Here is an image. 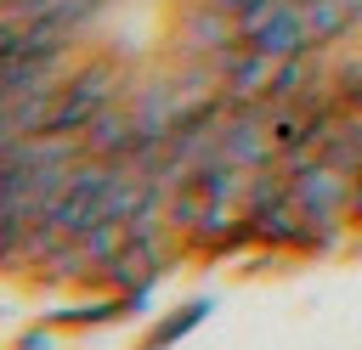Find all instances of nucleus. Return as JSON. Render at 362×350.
Segmentation results:
<instances>
[{
    "label": "nucleus",
    "mask_w": 362,
    "mask_h": 350,
    "mask_svg": "<svg viewBox=\"0 0 362 350\" xmlns=\"http://www.w3.org/2000/svg\"><path fill=\"white\" fill-rule=\"evenodd\" d=\"M113 68L107 62H85V68H74L62 85H57V102H51V119H45V130L51 135H68V130H85L107 102H113Z\"/></svg>",
    "instance_id": "1"
},
{
    "label": "nucleus",
    "mask_w": 362,
    "mask_h": 350,
    "mask_svg": "<svg viewBox=\"0 0 362 350\" xmlns=\"http://www.w3.org/2000/svg\"><path fill=\"white\" fill-rule=\"evenodd\" d=\"M243 45H255V51L272 56V62H288V56H311V51H317L311 23H305V6H294V0H277V6L266 11V23H255V28L243 34Z\"/></svg>",
    "instance_id": "2"
},
{
    "label": "nucleus",
    "mask_w": 362,
    "mask_h": 350,
    "mask_svg": "<svg viewBox=\"0 0 362 350\" xmlns=\"http://www.w3.org/2000/svg\"><path fill=\"white\" fill-rule=\"evenodd\" d=\"M181 34H187L181 45H187L192 56H209V62H215L226 45H238V23H232L215 0H192V6L181 11Z\"/></svg>",
    "instance_id": "3"
},
{
    "label": "nucleus",
    "mask_w": 362,
    "mask_h": 350,
    "mask_svg": "<svg viewBox=\"0 0 362 350\" xmlns=\"http://www.w3.org/2000/svg\"><path fill=\"white\" fill-rule=\"evenodd\" d=\"M215 68L226 73V102H243V96H266V79H272V56H260L255 45H226L221 56H215Z\"/></svg>",
    "instance_id": "4"
},
{
    "label": "nucleus",
    "mask_w": 362,
    "mask_h": 350,
    "mask_svg": "<svg viewBox=\"0 0 362 350\" xmlns=\"http://www.w3.org/2000/svg\"><path fill=\"white\" fill-rule=\"evenodd\" d=\"M305 23H311V40L317 45H334V40H345L356 28V11L345 0H311L305 6Z\"/></svg>",
    "instance_id": "5"
},
{
    "label": "nucleus",
    "mask_w": 362,
    "mask_h": 350,
    "mask_svg": "<svg viewBox=\"0 0 362 350\" xmlns=\"http://www.w3.org/2000/svg\"><path fill=\"white\" fill-rule=\"evenodd\" d=\"M85 147H96V152H113V147H136V119H124V113H96L90 119V135H85Z\"/></svg>",
    "instance_id": "6"
},
{
    "label": "nucleus",
    "mask_w": 362,
    "mask_h": 350,
    "mask_svg": "<svg viewBox=\"0 0 362 350\" xmlns=\"http://www.w3.org/2000/svg\"><path fill=\"white\" fill-rule=\"evenodd\" d=\"M23 45H28V23H17L11 11H0V68H6V62H17V56H23Z\"/></svg>",
    "instance_id": "7"
},
{
    "label": "nucleus",
    "mask_w": 362,
    "mask_h": 350,
    "mask_svg": "<svg viewBox=\"0 0 362 350\" xmlns=\"http://www.w3.org/2000/svg\"><path fill=\"white\" fill-rule=\"evenodd\" d=\"M215 6H221V11H226V17H238V11H243V6H249V0H215Z\"/></svg>",
    "instance_id": "8"
},
{
    "label": "nucleus",
    "mask_w": 362,
    "mask_h": 350,
    "mask_svg": "<svg viewBox=\"0 0 362 350\" xmlns=\"http://www.w3.org/2000/svg\"><path fill=\"white\" fill-rule=\"evenodd\" d=\"M294 6H311V0H294Z\"/></svg>",
    "instance_id": "9"
},
{
    "label": "nucleus",
    "mask_w": 362,
    "mask_h": 350,
    "mask_svg": "<svg viewBox=\"0 0 362 350\" xmlns=\"http://www.w3.org/2000/svg\"><path fill=\"white\" fill-rule=\"evenodd\" d=\"M0 11H6V0H0Z\"/></svg>",
    "instance_id": "10"
}]
</instances>
